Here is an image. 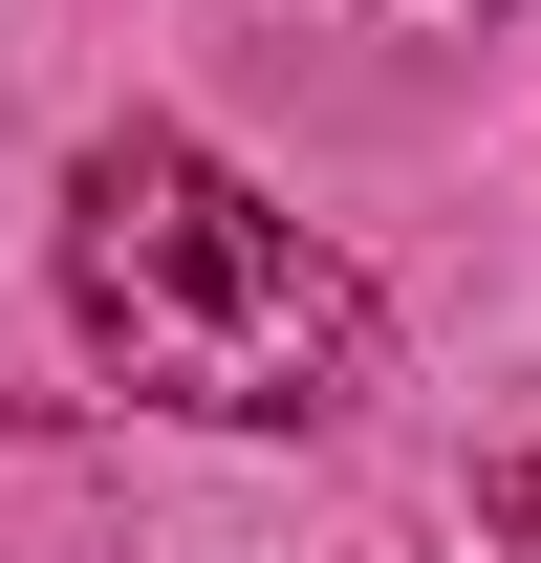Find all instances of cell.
I'll use <instances>...</instances> for the list:
<instances>
[{"label": "cell", "instance_id": "1", "mask_svg": "<svg viewBox=\"0 0 541 563\" xmlns=\"http://www.w3.org/2000/svg\"><path fill=\"white\" fill-rule=\"evenodd\" d=\"M66 303L87 347L131 368L152 412H217V433H303L368 390V303L303 217H261L196 131H109L66 196Z\"/></svg>", "mask_w": 541, "mask_h": 563}, {"label": "cell", "instance_id": "2", "mask_svg": "<svg viewBox=\"0 0 541 563\" xmlns=\"http://www.w3.org/2000/svg\"><path fill=\"white\" fill-rule=\"evenodd\" d=\"M390 22H476V0H390Z\"/></svg>", "mask_w": 541, "mask_h": 563}]
</instances>
